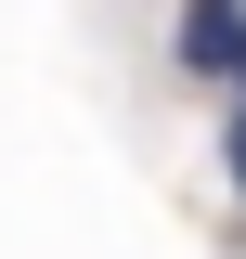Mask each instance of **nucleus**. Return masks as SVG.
Returning <instances> with one entry per match:
<instances>
[{
  "instance_id": "1",
  "label": "nucleus",
  "mask_w": 246,
  "mask_h": 259,
  "mask_svg": "<svg viewBox=\"0 0 246 259\" xmlns=\"http://www.w3.org/2000/svg\"><path fill=\"white\" fill-rule=\"evenodd\" d=\"M182 78L246 91V0H182Z\"/></svg>"
},
{
  "instance_id": "2",
  "label": "nucleus",
  "mask_w": 246,
  "mask_h": 259,
  "mask_svg": "<svg viewBox=\"0 0 246 259\" xmlns=\"http://www.w3.org/2000/svg\"><path fill=\"white\" fill-rule=\"evenodd\" d=\"M220 168H233V194H246V91H233V130H220Z\"/></svg>"
}]
</instances>
